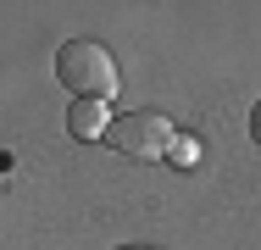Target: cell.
Masks as SVG:
<instances>
[{
	"label": "cell",
	"mask_w": 261,
	"mask_h": 250,
	"mask_svg": "<svg viewBox=\"0 0 261 250\" xmlns=\"http://www.w3.org/2000/svg\"><path fill=\"white\" fill-rule=\"evenodd\" d=\"M56 78H61V89L78 100H117L122 89V72H117V56L100 45V39H67V45L56 50Z\"/></svg>",
	"instance_id": "obj_1"
},
{
	"label": "cell",
	"mask_w": 261,
	"mask_h": 250,
	"mask_svg": "<svg viewBox=\"0 0 261 250\" xmlns=\"http://www.w3.org/2000/svg\"><path fill=\"white\" fill-rule=\"evenodd\" d=\"M172 139H178V128L161 111H122L106 128V145L117 150V156H128V161H167L172 156Z\"/></svg>",
	"instance_id": "obj_2"
},
{
	"label": "cell",
	"mask_w": 261,
	"mask_h": 250,
	"mask_svg": "<svg viewBox=\"0 0 261 250\" xmlns=\"http://www.w3.org/2000/svg\"><path fill=\"white\" fill-rule=\"evenodd\" d=\"M106 128H111V117H106L100 100H72V111H67V134L72 139H106Z\"/></svg>",
	"instance_id": "obj_3"
},
{
	"label": "cell",
	"mask_w": 261,
	"mask_h": 250,
	"mask_svg": "<svg viewBox=\"0 0 261 250\" xmlns=\"http://www.w3.org/2000/svg\"><path fill=\"white\" fill-rule=\"evenodd\" d=\"M195 156H200V139H195V134H178V139H172V161H184V167H189Z\"/></svg>",
	"instance_id": "obj_4"
},
{
	"label": "cell",
	"mask_w": 261,
	"mask_h": 250,
	"mask_svg": "<svg viewBox=\"0 0 261 250\" xmlns=\"http://www.w3.org/2000/svg\"><path fill=\"white\" fill-rule=\"evenodd\" d=\"M250 139L261 145V100H256V111H250Z\"/></svg>",
	"instance_id": "obj_5"
},
{
	"label": "cell",
	"mask_w": 261,
	"mask_h": 250,
	"mask_svg": "<svg viewBox=\"0 0 261 250\" xmlns=\"http://www.w3.org/2000/svg\"><path fill=\"white\" fill-rule=\"evenodd\" d=\"M117 250H156V245H117Z\"/></svg>",
	"instance_id": "obj_6"
}]
</instances>
